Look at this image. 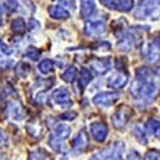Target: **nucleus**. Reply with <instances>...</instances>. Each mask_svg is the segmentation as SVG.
Masks as SVG:
<instances>
[{
    "label": "nucleus",
    "mask_w": 160,
    "mask_h": 160,
    "mask_svg": "<svg viewBox=\"0 0 160 160\" xmlns=\"http://www.w3.org/2000/svg\"><path fill=\"white\" fill-rule=\"evenodd\" d=\"M89 131H91L92 138L99 143H103L108 136V127L107 124L102 122H95L89 126Z\"/></svg>",
    "instance_id": "11"
},
{
    "label": "nucleus",
    "mask_w": 160,
    "mask_h": 160,
    "mask_svg": "<svg viewBox=\"0 0 160 160\" xmlns=\"http://www.w3.org/2000/svg\"><path fill=\"white\" fill-rule=\"evenodd\" d=\"M159 8V0H144L140 4V7L136 11V18L139 19H147L152 16L155 11H158Z\"/></svg>",
    "instance_id": "7"
},
{
    "label": "nucleus",
    "mask_w": 160,
    "mask_h": 160,
    "mask_svg": "<svg viewBox=\"0 0 160 160\" xmlns=\"http://www.w3.org/2000/svg\"><path fill=\"white\" fill-rule=\"evenodd\" d=\"M60 3L63 4V6H67V7H69L71 6L72 8H73V6H75V3H73V0H59Z\"/></svg>",
    "instance_id": "36"
},
{
    "label": "nucleus",
    "mask_w": 160,
    "mask_h": 160,
    "mask_svg": "<svg viewBox=\"0 0 160 160\" xmlns=\"http://www.w3.org/2000/svg\"><path fill=\"white\" fill-rule=\"evenodd\" d=\"M131 93L136 99L146 100L151 103V100L158 93V83H155V75L149 68L142 67L136 71V79L131 87Z\"/></svg>",
    "instance_id": "1"
},
{
    "label": "nucleus",
    "mask_w": 160,
    "mask_h": 160,
    "mask_svg": "<svg viewBox=\"0 0 160 160\" xmlns=\"http://www.w3.org/2000/svg\"><path fill=\"white\" fill-rule=\"evenodd\" d=\"M47 158H48V153L46 149H43V148L35 149V151L31 152V155H29V159H47Z\"/></svg>",
    "instance_id": "28"
},
{
    "label": "nucleus",
    "mask_w": 160,
    "mask_h": 160,
    "mask_svg": "<svg viewBox=\"0 0 160 160\" xmlns=\"http://www.w3.org/2000/svg\"><path fill=\"white\" fill-rule=\"evenodd\" d=\"M119 99H120L119 92L108 91V92H100L98 95H95L92 102L96 104L98 107H109V106H112L115 102H118Z\"/></svg>",
    "instance_id": "6"
},
{
    "label": "nucleus",
    "mask_w": 160,
    "mask_h": 160,
    "mask_svg": "<svg viewBox=\"0 0 160 160\" xmlns=\"http://www.w3.org/2000/svg\"><path fill=\"white\" fill-rule=\"evenodd\" d=\"M128 83V75L123 71H116L111 78L108 79V86L113 89L123 88Z\"/></svg>",
    "instance_id": "14"
},
{
    "label": "nucleus",
    "mask_w": 160,
    "mask_h": 160,
    "mask_svg": "<svg viewBox=\"0 0 160 160\" xmlns=\"http://www.w3.org/2000/svg\"><path fill=\"white\" fill-rule=\"evenodd\" d=\"M76 76H78V69H76V67H73V66L68 67L66 71L62 73V79L66 83H72L73 80L76 79Z\"/></svg>",
    "instance_id": "21"
},
{
    "label": "nucleus",
    "mask_w": 160,
    "mask_h": 160,
    "mask_svg": "<svg viewBox=\"0 0 160 160\" xmlns=\"http://www.w3.org/2000/svg\"><path fill=\"white\" fill-rule=\"evenodd\" d=\"M71 133V128L67 124H58L55 127L53 132L49 136V146H51L52 149H55L56 152L63 151L64 148V143H66L67 138Z\"/></svg>",
    "instance_id": "2"
},
{
    "label": "nucleus",
    "mask_w": 160,
    "mask_h": 160,
    "mask_svg": "<svg viewBox=\"0 0 160 160\" xmlns=\"http://www.w3.org/2000/svg\"><path fill=\"white\" fill-rule=\"evenodd\" d=\"M143 56L146 58L148 62L155 63L159 59V39H153L149 43H147L143 47Z\"/></svg>",
    "instance_id": "10"
},
{
    "label": "nucleus",
    "mask_w": 160,
    "mask_h": 160,
    "mask_svg": "<svg viewBox=\"0 0 160 160\" xmlns=\"http://www.w3.org/2000/svg\"><path fill=\"white\" fill-rule=\"evenodd\" d=\"M84 31H86V35H88V36H102L103 33H106L107 26L102 20H91V22L86 23Z\"/></svg>",
    "instance_id": "8"
},
{
    "label": "nucleus",
    "mask_w": 160,
    "mask_h": 160,
    "mask_svg": "<svg viewBox=\"0 0 160 160\" xmlns=\"http://www.w3.org/2000/svg\"><path fill=\"white\" fill-rule=\"evenodd\" d=\"M146 129L149 133L155 135V136H159V122L155 119H149L146 124Z\"/></svg>",
    "instance_id": "26"
},
{
    "label": "nucleus",
    "mask_w": 160,
    "mask_h": 160,
    "mask_svg": "<svg viewBox=\"0 0 160 160\" xmlns=\"http://www.w3.org/2000/svg\"><path fill=\"white\" fill-rule=\"evenodd\" d=\"M124 148H126V146L123 142H115L107 148L96 152L92 156V159H123Z\"/></svg>",
    "instance_id": "3"
},
{
    "label": "nucleus",
    "mask_w": 160,
    "mask_h": 160,
    "mask_svg": "<svg viewBox=\"0 0 160 160\" xmlns=\"http://www.w3.org/2000/svg\"><path fill=\"white\" fill-rule=\"evenodd\" d=\"M26 22L22 19V18H18V19H15L12 24H11V28H12V31L13 32H16V33H22L26 31Z\"/></svg>",
    "instance_id": "25"
},
{
    "label": "nucleus",
    "mask_w": 160,
    "mask_h": 160,
    "mask_svg": "<svg viewBox=\"0 0 160 160\" xmlns=\"http://www.w3.org/2000/svg\"><path fill=\"white\" fill-rule=\"evenodd\" d=\"M131 116H132V109L129 108L128 106H122L111 118L113 127L123 128L128 123V120L131 119Z\"/></svg>",
    "instance_id": "5"
},
{
    "label": "nucleus",
    "mask_w": 160,
    "mask_h": 160,
    "mask_svg": "<svg viewBox=\"0 0 160 160\" xmlns=\"http://www.w3.org/2000/svg\"><path fill=\"white\" fill-rule=\"evenodd\" d=\"M146 159H159V152L158 151H149L146 153V156H144Z\"/></svg>",
    "instance_id": "33"
},
{
    "label": "nucleus",
    "mask_w": 160,
    "mask_h": 160,
    "mask_svg": "<svg viewBox=\"0 0 160 160\" xmlns=\"http://www.w3.org/2000/svg\"><path fill=\"white\" fill-rule=\"evenodd\" d=\"M96 9L95 6V0H82V6H80V13L84 19L92 16V13Z\"/></svg>",
    "instance_id": "17"
},
{
    "label": "nucleus",
    "mask_w": 160,
    "mask_h": 160,
    "mask_svg": "<svg viewBox=\"0 0 160 160\" xmlns=\"http://www.w3.org/2000/svg\"><path fill=\"white\" fill-rule=\"evenodd\" d=\"M39 71L43 75H48L53 71V62L49 59H44L39 63Z\"/></svg>",
    "instance_id": "23"
},
{
    "label": "nucleus",
    "mask_w": 160,
    "mask_h": 160,
    "mask_svg": "<svg viewBox=\"0 0 160 160\" xmlns=\"http://www.w3.org/2000/svg\"><path fill=\"white\" fill-rule=\"evenodd\" d=\"M52 100L58 106H71V98H69V91L64 87H59L52 92Z\"/></svg>",
    "instance_id": "13"
},
{
    "label": "nucleus",
    "mask_w": 160,
    "mask_h": 160,
    "mask_svg": "<svg viewBox=\"0 0 160 160\" xmlns=\"http://www.w3.org/2000/svg\"><path fill=\"white\" fill-rule=\"evenodd\" d=\"M27 132L31 135L32 138L40 139L43 136V126L40 124L39 120H33V122H29L27 124Z\"/></svg>",
    "instance_id": "18"
},
{
    "label": "nucleus",
    "mask_w": 160,
    "mask_h": 160,
    "mask_svg": "<svg viewBox=\"0 0 160 160\" xmlns=\"http://www.w3.org/2000/svg\"><path fill=\"white\" fill-rule=\"evenodd\" d=\"M60 118L64 119V120H73L75 118H76V113L75 112H67V113H63Z\"/></svg>",
    "instance_id": "34"
},
{
    "label": "nucleus",
    "mask_w": 160,
    "mask_h": 160,
    "mask_svg": "<svg viewBox=\"0 0 160 160\" xmlns=\"http://www.w3.org/2000/svg\"><path fill=\"white\" fill-rule=\"evenodd\" d=\"M12 48L6 46V44H0V59H4L6 56H9L12 55Z\"/></svg>",
    "instance_id": "30"
},
{
    "label": "nucleus",
    "mask_w": 160,
    "mask_h": 160,
    "mask_svg": "<svg viewBox=\"0 0 160 160\" xmlns=\"http://www.w3.org/2000/svg\"><path fill=\"white\" fill-rule=\"evenodd\" d=\"M7 143H8V136H7V133L0 129V146H6Z\"/></svg>",
    "instance_id": "32"
},
{
    "label": "nucleus",
    "mask_w": 160,
    "mask_h": 160,
    "mask_svg": "<svg viewBox=\"0 0 160 160\" xmlns=\"http://www.w3.org/2000/svg\"><path fill=\"white\" fill-rule=\"evenodd\" d=\"M16 73L22 78H27V75L29 73V66L27 63H19L16 67Z\"/></svg>",
    "instance_id": "27"
},
{
    "label": "nucleus",
    "mask_w": 160,
    "mask_h": 160,
    "mask_svg": "<svg viewBox=\"0 0 160 160\" xmlns=\"http://www.w3.org/2000/svg\"><path fill=\"white\" fill-rule=\"evenodd\" d=\"M92 80V73L89 69L87 68H82V71H80V78H79V86L80 88H86L89 83H91Z\"/></svg>",
    "instance_id": "20"
},
{
    "label": "nucleus",
    "mask_w": 160,
    "mask_h": 160,
    "mask_svg": "<svg viewBox=\"0 0 160 160\" xmlns=\"http://www.w3.org/2000/svg\"><path fill=\"white\" fill-rule=\"evenodd\" d=\"M100 2L108 8H115V0H100Z\"/></svg>",
    "instance_id": "35"
},
{
    "label": "nucleus",
    "mask_w": 160,
    "mask_h": 160,
    "mask_svg": "<svg viewBox=\"0 0 160 160\" xmlns=\"http://www.w3.org/2000/svg\"><path fill=\"white\" fill-rule=\"evenodd\" d=\"M138 43H139L138 35L133 31H126L122 33V36L118 40V48L120 51L129 52V51H132V49H135V47L138 46Z\"/></svg>",
    "instance_id": "4"
},
{
    "label": "nucleus",
    "mask_w": 160,
    "mask_h": 160,
    "mask_svg": "<svg viewBox=\"0 0 160 160\" xmlns=\"http://www.w3.org/2000/svg\"><path fill=\"white\" fill-rule=\"evenodd\" d=\"M128 159H140V156H138V152H131V155L127 156Z\"/></svg>",
    "instance_id": "37"
},
{
    "label": "nucleus",
    "mask_w": 160,
    "mask_h": 160,
    "mask_svg": "<svg viewBox=\"0 0 160 160\" xmlns=\"http://www.w3.org/2000/svg\"><path fill=\"white\" fill-rule=\"evenodd\" d=\"M39 28H40V24H39L38 20L31 19V20L28 22V29H29L31 32H36V31H39Z\"/></svg>",
    "instance_id": "31"
},
{
    "label": "nucleus",
    "mask_w": 160,
    "mask_h": 160,
    "mask_svg": "<svg viewBox=\"0 0 160 160\" xmlns=\"http://www.w3.org/2000/svg\"><path fill=\"white\" fill-rule=\"evenodd\" d=\"M89 64H91V67L95 69V72L99 75L106 73L109 69V62L107 59H93L89 62Z\"/></svg>",
    "instance_id": "16"
},
{
    "label": "nucleus",
    "mask_w": 160,
    "mask_h": 160,
    "mask_svg": "<svg viewBox=\"0 0 160 160\" xmlns=\"http://www.w3.org/2000/svg\"><path fill=\"white\" fill-rule=\"evenodd\" d=\"M26 56L28 59H31V60H38L39 56H40V51L35 47H28L27 51H26Z\"/></svg>",
    "instance_id": "29"
},
{
    "label": "nucleus",
    "mask_w": 160,
    "mask_h": 160,
    "mask_svg": "<svg viewBox=\"0 0 160 160\" xmlns=\"http://www.w3.org/2000/svg\"><path fill=\"white\" fill-rule=\"evenodd\" d=\"M87 146H88V135L86 133V131L79 132V135L76 136V139L73 140V144H72L73 151L76 153H82L86 151Z\"/></svg>",
    "instance_id": "15"
},
{
    "label": "nucleus",
    "mask_w": 160,
    "mask_h": 160,
    "mask_svg": "<svg viewBox=\"0 0 160 160\" xmlns=\"http://www.w3.org/2000/svg\"><path fill=\"white\" fill-rule=\"evenodd\" d=\"M132 131H133V135H135V136H136V139L139 140L140 143L147 144L148 139H147L146 131H144V127H142V126H140V124H138V126H135V127L132 128Z\"/></svg>",
    "instance_id": "24"
},
{
    "label": "nucleus",
    "mask_w": 160,
    "mask_h": 160,
    "mask_svg": "<svg viewBox=\"0 0 160 160\" xmlns=\"http://www.w3.org/2000/svg\"><path fill=\"white\" fill-rule=\"evenodd\" d=\"M48 13H49V16L51 18L59 19V20L69 18V12L67 11L66 8H63L62 6H51L48 8Z\"/></svg>",
    "instance_id": "19"
},
{
    "label": "nucleus",
    "mask_w": 160,
    "mask_h": 160,
    "mask_svg": "<svg viewBox=\"0 0 160 160\" xmlns=\"http://www.w3.org/2000/svg\"><path fill=\"white\" fill-rule=\"evenodd\" d=\"M115 8L123 12H128L133 8V0H115Z\"/></svg>",
    "instance_id": "22"
},
{
    "label": "nucleus",
    "mask_w": 160,
    "mask_h": 160,
    "mask_svg": "<svg viewBox=\"0 0 160 160\" xmlns=\"http://www.w3.org/2000/svg\"><path fill=\"white\" fill-rule=\"evenodd\" d=\"M3 71V66H0V72H2Z\"/></svg>",
    "instance_id": "38"
},
{
    "label": "nucleus",
    "mask_w": 160,
    "mask_h": 160,
    "mask_svg": "<svg viewBox=\"0 0 160 160\" xmlns=\"http://www.w3.org/2000/svg\"><path fill=\"white\" fill-rule=\"evenodd\" d=\"M9 8L13 11H19L23 13H32L35 11V6L31 0H7Z\"/></svg>",
    "instance_id": "12"
},
{
    "label": "nucleus",
    "mask_w": 160,
    "mask_h": 160,
    "mask_svg": "<svg viewBox=\"0 0 160 160\" xmlns=\"http://www.w3.org/2000/svg\"><path fill=\"white\" fill-rule=\"evenodd\" d=\"M6 113L7 116L15 120V122H19V120H23L24 116H26V111H24L23 106L20 104L19 102H9L7 104V108H6Z\"/></svg>",
    "instance_id": "9"
}]
</instances>
